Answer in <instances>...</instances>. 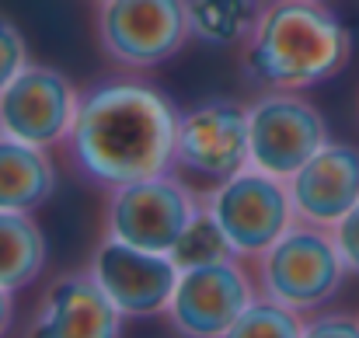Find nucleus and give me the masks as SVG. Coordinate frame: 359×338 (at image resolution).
Here are the masks:
<instances>
[{
  "instance_id": "nucleus-11",
  "label": "nucleus",
  "mask_w": 359,
  "mask_h": 338,
  "mask_svg": "<svg viewBox=\"0 0 359 338\" xmlns=\"http://www.w3.org/2000/svg\"><path fill=\"white\" fill-rule=\"evenodd\" d=\"M91 276L109 293V300L129 318H150L168 311L178 286V262L161 251L133 248L119 237H109L95 248Z\"/></svg>"
},
{
  "instance_id": "nucleus-19",
  "label": "nucleus",
  "mask_w": 359,
  "mask_h": 338,
  "mask_svg": "<svg viewBox=\"0 0 359 338\" xmlns=\"http://www.w3.org/2000/svg\"><path fill=\"white\" fill-rule=\"evenodd\" d=\"M28 67V42L21 28L0 11V91Z\"/></svg>"
},
{
  "instance_id": "nucleus-12",
  "label": "nucleus",
  "mask_w": 359,
  "mask_h": 338,
  "mask_svg": "<svg viewBox=\"0 0 359 338\" xmlns=\"http://www.w3.org/2000/svg\"><path fill=\"white\" fill-rule=\"evenodd\" d=\"M25 338H122V311L88 272H67L42 293Z\"/></svg>"
},
{
  "instance_id": "nucleus-7",
  "label": "nucleus",
  "mask_w": 359,
  "mask_h": 338,
  "mask_svg": "<svg viewBox=\"0 0 359 338\" xmlns=\"http://www.w3.org/2000/svg\"><path fill=\"white\" fill-rule=\"evenodd\" d=\"M248 129H251V168L276 178H290L328 143L325 115L297 91L258 95L248 105Z\"/></svg>"
},
{
  "instance_id": "nucleus-16",
  "label": "nucleus",
  "mask_w": 359,
  "mask_h": 338,
  "mask_svg": "<svg viewBox=\"0 0 359 338\" xmlns=\"http://www.w3.org/2000/svg\"><path fill=\"white\" fill-rule=\"evenodd\" d=\"M262 0H189L192 35L210 46L244 42L262 14Z\"/></svg>"
},
{
  "instance_id": "nucleus-2",
  "label": "nucleus",
  "mask_w": 359,
  "mask_h": 338,
  "mask_svg": "<svg viewBox=\"0 0 359 338\" xmlns=\"http://www.w3.org/2000/svg\"><path fill=\"white\" fill-rule=\"evenodd\" d=\"M353 35L321 0H269L244 39V74L269 91H304L335 77Z\"/></svg>"
},
{
  "instance_id": "nucleus-3",
  "label": "nucleus",
  "mask_w": 359,
  "mask_h": 338,
  "mask_svg": "<svg viewBox=\"0 0 359 338\" xmlns=\"http://www.w3.org/2000/svg\"><path fill=\"white\" fill-rule=\"evenodd\" d=\"M346 272L349 269L328 227L293 224L258 255L262 293L293 311H311L332 300L342 290Z\"/></svg>"
},
{
  "instance_id": "nucleus-9",
  "label": "nucleus",
  "mask_w": 359,
  "mask_h": 338,
  "mask_svg": "<svg viewBox=\"0 0 359 338\" xmlns=\"http://www.w3.org/2000/svg\"><path fill=\"white\" fill-rule=\"evenodd\" d=\"M251 300L255 293L244 269L234 255H227L182 269L168 318L182 338H220L248 311Z\"/></svg>"
},
{
  "instance_id": "nucleus-8",
  "label": "nucleus",
  "mask_w": 359,
  "mask_h": 338,
  "mask_svg": "<svg viewBox=\"0 0 359 338\" xmlns=\"http://www.w3.org/2000/svg\"><path fill=\"white\" fill-rule=\"evenodd\" d=\"M175 164L206 182H227L251 164L248 105L234 98H206L178 115Z\"/></svg>"
},
{
  "instance_id": "nucleus-6",
  "label": "nucleus",
  "mask_w": 359,
  "mask_h": 338,
  "mask_svg": "<svg viewBox=\"0 0 359 338\" xmlns=\"http://www.w3.org/2000/svg\"><path fill=\"white\" fill-rule=\"evenodd\" d=\"M206 210L234 255H262L297 220L290 185L258 168H244L241 175L220 182L210 192Z\"/></svg>"
},
{
  "instance_id": "nucleus-18",
  "label": "nucleus",
  "mask_w": 359,
  "mask_h": 338,
  "mask_svg": "<svg viewBox=\"0 0 359 338\" xmlns=\"http://www.w3.org/2000/svg\"><path fill=\"white\" fill-rule=\"evenodd\" d=\"M227 255H234V251L227 248V241H224L220 227L213 224L210 210L192 220V227L185 230V237L178 241V248L171 251L178 269H189V265H199V262H213V258H227Z\"/></svg>"
},
{
  "instance_id": "nucleus-20",
  "label": "nucleus",
  "mask_w": 359,
  "mask_h": 338,
  "mask_svg": "<svg viewBox=\"0 0 359 338\" xmlns=\"http://www.w3.org/2000/svg\"><path fill=\"white\" fill-rule=\"evenodd\" d=\"M332 237H335V248H339L346 269L359 276V203L332 227Z\"/></svg>"
},
{
  "instance_id": "nucleus-22",
  "label": "nucleus",
  "mask_w": 359,
  "mask_h": 338,
  "mask_svg": "<svg viewBox=\"0 0 359 338\" xmlns=\"http://www.w3.org/2000/svg\"><path fill=\"white\" fill-rule=\"evenodd\" d=\"M11 321H14V304H11V290H4V286H0V338L7 335Z\"/></svg>"
},
{
  "instance_id": "nucleus-17",
  "label": "nucleus",
  "mask_w": 359,
  "mask_h": 338,
  "mask_svg": "<svg viewBox=\"0 0 359 338\" xmlns=\"http://www.w3.org/2000/svg\"><path fill=\"white\" fill-rule=\"evenodd\" d=\"M220 338H304V321L297 318L293 307L272 297H262V300L255 297L248 311Z\"/></svg>"
},
{
  "instance_id": "nucleus-13",
  "label": "nucleus",
  "mask_w": 359,
  "mask_h": 338,
  "mask_svg": "<svg viewBox=\"0 0 359 338\" xmlns=\"http://www.w3.org/2000/svg\"><path fill=\"white\" fill-rule=\"evenodd\" d=\"M286 185L304 224L332 230L359 203V147L328 140L300 171L286 178Z\"/></svg>"
},
{
  "instance_id": "nucleus-10",
  "label": "nucleus",
  "mask_w": 359,
  "mask_h": 338,
  "mask_svg": "<svg viewBox=\"0 0 359 338\" xmlns=\"http://www.w3.org/2000/svg\"><path fill=\"white\" fill-rule=\"evenodd\" d=\"M77 105L81 95L67 74L46 63H28L0 91V133L49 150L70 133Z\"/></svg>"
},
{
  "instance_id": "nucleus-4",
  "label": "nucleus",
  "mask_w": 359,
  "mask_h": 338,
  "mask_svg": "<svg viewBox=\"0 0 359 338\" xmlns=\"http://www.w3.org/2000/svg\"><path fill=\"white\" fill-rule=\"evenodd\" d=\"M95 32L112 63L126 70L161 67L192 35L189 0H98Z\"/></svg>"
},
{
  "instance_id": "nucleus-1",
  "label": "nucleus",
  "mask_w": 359,
  "mask_h": 338,
  "mask_svg": "<svg viewBox=\"0 0 359 338\" xmlns=\"http://www.w3.org/2000/svg\"><path fill=\"white\" fill-rule=\"evenodd\" d=\"M178 115L147 81H102L81 95L74 126L63 136L67 164L102 189L164 175L175 164Z\"/></svg>"
},
{
  "instance_id": "nucleus-5",
  "label": "nucleus",
  "mask_w": 359,
  "mask_h": 338,
  "mask_svg": "<svg viewBox=\"0 0 359 338\" xmlns=\"http://www.w3.org/2000/svg\"><path fill=\"white\" fill-rule=\"evenodd\" d=\"M199 213L203 210L196 196L189 192V185L164 171V175L140 178L109 192L105 234L143 251L171 255Z\"/></svg>"
},
{
  "instance_id": "nucleus-15",
  "label": "nucleus",
  "mask_w": 359,
  "mask_h": 338,
  "mask_svg": "<svg viewBox=\"0 0 359 338\" xmlns=\"http://www.w3.org/2000/svg\"><path fill=\"white\" fill-rule=\"evenodd\" d=\"M46 265V237L28 213L0 210V286L21 290Z\"/></svg>"
},
{
  "instance_id": "nucleus-14",
  "label": "nucleus",
  "mask_w": 359,
  "mask_h": 338,
  "mask_svg": "<svg viewBox=\"0 0 359 338\" xmlns=\"http://www.w3.org/2000/svg\"><path fill=\"white\" fill-rule=\"evenodd\" d=\"M56 189V164L46 147L0 133V210L35 213Z\"/></svg>"
},
{
  "instance_id": "nucleus-21",
  "label": "nucleus",
  "mask_w": 359,
  "mask_h": 338,
  "mask_svg": "<svg viewBox=\"0 0 359 338\" xmlns=\"http://www.w3.org/2000/svg\"><path fill=\"white\" fill-rule=\"evenodd\" d=\"M304 338H359V318L353 314H325L304 325Z\"/></svg>"
}]
</instances>
